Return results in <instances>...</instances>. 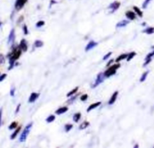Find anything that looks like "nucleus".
<instances>
[{
	"instance_id": "20",
	"label": "nucleus",
	"mask_w": 154,
	"mask_h": 148,
	"mask_svg": "<svg viewBox=\"0 0 154 148\" xmlns=\"http://www.w3.org/2000/svg\"><path fill=\"white\" fill-rule=\"evenodd\" d=\"M133 9H134V11H135V13L137 14L140 17H143V12L140 10L139 8H138V7H136V6H134V7H133Z\"/></svg>"
},
{
	"instance_id": "3",
	"label": "nucleus",
	"mask_w": 154,
	"mask_h": 148,
	"mask_svg": "<svg viewBox=\"0 0 154 148\" xmlns=\"http://www.w3.org/2000/svg\"><path fill=\"white\" fill-rule=\"evenodd\" d=\"M32 124H33L32 122L29 123L26 127H25V129H23L22 134H21L20 137V142H24L26 140L28 135H29V132H30V130H31V128H32Z\"/></svg>"
},
{
	"instance_id": "15",
	"label": "nucleus",
	"mask_w": 154,
	"mask_h": 148,
	"mask_svg": "<svg viewBox=\"0 0 154 148\" xmlns=\"http://www.w3.org/2000/svg\"><path fill=\"white\" fill-rule=\"evenodd\" d=\"M129 23V21L128 20H123L122 21L117 23L116 24V27H126L127 24Z\"/></svg>"
},
{
	"instance_id": "12",
	"label": "nucleus",
	"mask_w": 154,
	"mask_h": 148,
	"mask_svg": "<svg viewBox=\"0 0 154 148\" xmlns=\"http://www.w3.org/2000/svg\"><path fill=\"white\" fill-rule=\"evenodd\" d=\"M14 39H15V32H14V29H12L11 30V32H10L9 36H8V43L9 44L13 43Z\"/></svg>"
},
{
	"instance_id": "27",
	"label": "nucleus",
	"mask_w": 154,
	"mask_h": 148,
	"mask_svg": "<svg viewBox=\"0 0 154 148\" xmlns=\"http://www.w3.org/2000/svg\"><path fill=\"white\" fill-rule=\"evenodd\" d=\"M16 128H17V122H11V125H10L9 127H8V129H9L10 130L14 129H16Z\"/></svg>"
},
{
	"instance_id": "41",
	"label": "nucleus",
	"mask_w": 154,
	"mask_h": 148,
	"mask_svg": "<svg viewBox=\"0 0 154 148\" xmlns=\"http://www.w3.org/2000/svg\"><path fill=\"white\" fill-rule=\"evenodd\" d=\"M1 26H2V22L0 21V27H1Z\"/></svg>"
},
{
	"instance_id": "10",
	"label": "nucleus",
	"mask_w": 154,
	"mask_h": 148,
	"mask_svg": "<svg viewBox=\"0 0 154 148\" xmlns=\"http://www.w3.org/2000/svg\"><path fill=\"white\" fill-rule=\"evenodd\" d=\"M118 94H119L118 91H116V92L114 93V94L112 95V96L111 97V98H110V100H109V102H108V104H109L110 105H113V104L115 102L116 100V98H117Z\"/></svg>"
},
{
	"instance_id": "35",
	"label": "nucleus",
	"mask_w": 154,
	"mask_h": 148,
	"mask_svg": "<svg viewBox=\"0 0 154 148\" xmlns=\"http://www.w3.org/2000/svg\"><path fill=\"white\" fill-rule=\"evenodd\" d=\"M5 63V57L2 54H0V64H2Z\"/></svg>"
},
{
	"instance_id": "34",
	"label": "nucleus",
	"mask_w": 154,
	"mask_h": 148,
	"mask_svg": "<svg viewBox=\"0 0 154 148\" xmlns=\"http://www.w3.org/2000/svg\"><path fill=\"white\" fill-rule=\"evenodd\" d=\"M7 77V74H2L0 76V82H2V81H4L5 79V78Z\"/></svg>"
},
{
	"instance_id": "28",
	"label": "nucleus",
	"mask_w": 154,
	"mask_h": 148,
	"mask_svg": "<svg viewBox=\"0 0 154 148\" xmlns=\"http://www.w3.org/2000/svg\"><path fill=\"white\" fill-rule=\"evenodd\" d=\"M136 55V53L135 52H132V53H130L129 54H128V56H127V58H126V59H127V62H129Z\"/></svg>"
},
{
	"instance_id": "9",
	"label": "nucleus",
	"mask_w": 154,
	"mask_h": 148,
	"mask_svg": "<svg viewBox=\"0 0 154 148\" xmlns=\"http://www.w3.org/2000/svg\"><path fill=\"white\" fill-rule=\"evenodd\" d=\"M97 43L96 42H95V41H90L88 44H87V45L86 46V48H85V51H90V50H92L93 47H95L96 46H97Z\"/></svg>"
},
{
	"instance_id": "32",
	"label": "nucleus",
	"mask_w": 154,
	"mask_h": 148,
	"mask_svg": "<svg viewBox=\"0 0 154 148\" xmlns=\"http://www.w3.org/2000/svg\"><path fill=\"white\" fill-rule=\"evenodd\" d=\"M88 98V95L87 94H84V95H81V97H80V100L81 101H86L87 99Z\"/></svg>"
},
{
	"instance_id": "8",
	"label": "nucleus",
	"mask_w": 154,
	"mask_h": 148,
	"mask_svg": "<svg viewBox=\"0 0 154 148\" xmlns=\"http://www.w3.org/2000/svg\"><path fill=\"white\" fill-rule=\"evenodd\" d=\"M20 48L22 50V51H24L26 52L28 49V44H27V42L25 39H22L20 43V45H19Z\"/></svg>"
},
{
	"instance_id": "29",
	"label": "nucleus",
	"mask_w": 154,
	"mask_h": 148,
	"mask_svg": "<svg viewBox=\"0 0 154 148\" xmlns=\"http://www.w3.org/2000/svg\"><path fill=\"white\" fill-rule=\"evenodd\" d=\"M152 0H145L144 2V3H143V5H142V7H143V8H146L147 6H148V5H149V3L151 2Z\"/></svg>"
},
{
	"instance_id": "31",
	"label": "nucleus",
	"mask_w": 154,
	"mask_h": 148,
	"mask_svg": "<svg viewBox=\"0 0 154 148\" xmlns=\"http://www.w3.org/2000/svg\"><path fill=\"white\" fill-rule=\"evenodd\" d=\"M153 56H154V50L153 52H151V53L147 54V56L146 58H145V60H147V59H152V57H153Z\"/></svg>"
},
{
	"instance_id": "23",
	"label": "nucleus",
	"mask_w": 154,
	"mask_h": 148,
	"mask_svg": "<svg viewBox=\"0 0 154 148\" xmlns=\"http://www.w3.org/2000/svg\"><path fill=\"white\" fill-rule=\"evenodd\" d=\"M148 73H149V71H145V72L141 75V78H140V81H141V82H144V81L146 80V78H147V75H148Z\"/></svg>"
},
{
	"instance_id": "24",
	"label": "nucleus",
	"mask_w": 154,
	"mask_h": 148,
	"mask_svg": "<svg viewBox=\"0 0 154 148\" xmlns=\"http://www.w3.org/2000/svg\"><path fill=\"white\" fill-rule=\"evenodd\" d=\"M43 45H44V43H43V41H41L37 40L35 41V47H42Z\"/></svg>"
},
{
	"instance_id": "21",
	"label": "nucleus",
	"mask_w": 154,
	"mask_h": 148,
	"mask_svg": "<svg viewBox=\"0 0 154 148\" xmlns=\"http://www.w3.org/2000/svg\"><path fill=\"white\" fill-rule=\"evenodd\" d=\"M90 126V122L87 121H84V122H82L80 126V129H84L87 127H88Z\"/></svg>"
},
{
	"instance_id": "30",
	"label": "nucleus",
	"mask_w": 154,
	"mask_h": 148,
	"mask_svg": "<svg viewBox=\"0 0 154 148\" xmlns=\"http://www.w3.org/2000/svg\"><path fill=\"white\" fill-rule=\"evenodd\" d=\"M44 24H45V23H44V20H39V21H38V22L36 23V27L39 28V27H43Z\"/></svg>"
},
{
	"instance_id": "39",
	"label": "nucleus",
	"mask_w": 154,
	"mask_h": 148,
	"mask_svg": "<svg viewBox=\"0 0 154 148\" xmlns=\"http://www.w3.org/2000/svg\"><path fill=\"white\" fill-rule=\"evenodd\" d=\"M14 92H15V88H12L11 90V92H10V95L11 96H14Z\"/></svg>"
},
{
	"instance_id": "5",
	"label": "nucleus",
	"mask_w": 154,
	"mask_h": 148,
	"mask_svg": "<svg viewBox=\"0 0 154 148\" xmlns=\"http://www.w3.org/2000/svg\"><path fill=\"white\" fill-rule=\"evenodd\" d=\"M27 0H17L15 2V8L19 11L20 10L26 3Z\"/></svg>"
},
{
	"instance_id": "37",
	"label": "nucleus",
	"mask_w": 154,
	"mask_h": 148,
	"mask_svg": "<svg viewBox=\"0 0 154 148\" xmlns=\"http://www.w3.org/2000/svg\"><path fill=\"white\" fill-rule=\"evenodd\" d=\"M2 108L0 109V127L2 125Z\"/></svg>"
},
{
	"instance_id": "14",
	"label": "nucleus",
	"mask_w": 154,
	"mask_h": 148,
	"mask_svg": "<svg viewBox=\"0 0 154 148\" xmlns=\"http://www.w3.org/2000/svg\"><path fill=\"white\" fill-rule=\"evenodd\" d=\"M68 110V108H67V107H62V108L57 109V110H56L55 113H56L57 115H61V114H63L65 113Z\"/></svg>"
},
{
	"instance_id": "13",
	"label": "nucleus",
	"mask_w": 154,
	"mask_h": 148,
	"mask_svg": "<svg viewBox=\"0 0 154 148\" xmlns=\"http://www.w3.org/2000/svg\"><path fill=\"white\" fill-rule=\"evenodd\" d=\"M100 105H101V102H98L93 103V104L90 105V106L88 107L87 110V112H90V111H91L92 110H93V109H95V108H98L99 106H100Z\"/></svg>"
},
{
	"instance_id": "25",
	"label": "nucleus",
	"mask_w": 154,
	"mask_h": 148,
	"mask_svg": "<svg viewBox=\"0 0 154 148\" xmlns=\"http://www.w3.org/2000/svg\"><path fill=\"white\" fill-rule=\"evenodd\" d=\"M72 128H73V125L72 124H66L65 126V130L66 132H68Z\"/></svg>"
},
{
	"instance_id": "7",
	"label": "nucleus",
	"mask_w": 154,
	"mask_h": 148,
	"mask_svg": "<svg viewBox=\"0 0 154 148\" xmlns=\"http://www.w3.org/2000/svg\"><path fill=\"white\" fill-rule=\"evenodd\" d=\"M40 95V93H32L30 96H29V103H33L35 102V100L38 98Z\"/></svg>"
},
{
	"instance_id": "4",
	"label": "nucleus",
	"mask_w": 154,
	"mask_h": 148,
	"mask_svg": "<svg viewBox=\"0 0 154 148\" xmlns=\"http://www.w3.org/2000/svg\"><path fill=\"white\" fill-rule=\"evenodd\" d=\"M104 73H99L98 75H97V78H96V81H95V83H93V85H92V88H94V87H97V86H99V84H100V83H102L104 80Z\"/></svg>"
},
{
	"instance_id": "2",
	"label": "nucleus",
	"mask_w": 154,
	"mask_h": 148,
	"mask_svg": "<svg viewBox=\"0 0 154 148\" xmlns=\"http://www.w3.org/2000/svg\"><path fill=\"white\" fill-rule=\"evenodd\" d=\"M120 67V64H119L118 63L114 65V66H111V67H109L104 72V77L105 78H110L111 76L114 75L116 74V70Z\"/></svg>"
},
{
	"instance_id": "6",
	"label": "nucleus",
	"mask_w": 154,
	"mask_h": 148,
	"mask_svg": "<svg viewBox=\"0 0 154 148\" xmlns=\"http://www.w3.org/2000/svg\"><path fill=\"white\" fill-rule=\"evenodd\" d=\"M120 2H114L113 3H111L109 5L108 8L111 9V12H114V11H116L120 8Z\"/></svg>"
},
{
	"instance_id": "38",
	"label": "nucleus",
	"mask_w": 154,
	"mask_h": 148,
	"mask_svg": "<svg viewBox=\"0 0 154 148\" xmlns=\"http://www.w3.org/2000/svg\"><path fill=\"white\" fill-rule=\"evenodd\" d=\"M114 60L113 59H111V60H110V61H109V62H108V63H107L106 66H107V67H109V66H111V64H112V63H114Z\"/></svg>"
},
{
	"instance_id": "26",
	"label": "nucleus",
	"mask_w": 154,
	"mask_h": 148,
	"mask_svg": "<svg viewBox=\"0 0 154 148\" xmlns=\"http://www.w3.org/2000/svg\"><path fill=\"white\" fill-rule=\"evenodd\" d=\"M55 118H56V117L54 115H50L46 119V121H47V122H53L55 120Z\"/></svg>"
},
{
	"instance_id": "17",
	"label": "nucleus",
	"mask_w": 154,
	"mask_h": 148,
	"mask_svg": "<svg viewBox=\"0 0 154 148\" xmlns=\"http://www.w3.org/2000/svg\"><path fill=\"white\" fill-rule=\"evenodd\" d=\"M143 32L147 33V34H148V35L153 34L154 33V27H148V28H147L146 29H144V30L143 31Z\"/></svg>"
},
{
	"instance_id": "36",
	"label": "nucleus",
	"mask_w": 154,
	"mask_h": 148,
	"mask_svg": "<svg viewBox=\"0 0 154 148\" xmlns=\"http://www.w3.org/2000/svg\"><path fill=\"white\" fill-rule=\"evenodd\" d=\"M23 32L25 35H28L29 34V30H28V28L26 27V25L23 26Z\"/></svg>"
},
{
	"instance_id": "19",
	"label": "nucleus",
	"mask_w": 154,
	"mask_h": 148,
	"mask_svg": "<svg viewBox=\"0 0 154 148\" xmlns=\"http://www.w3.org/2000/svg\"><path fill=\"white\" fill-rule=\"evenodd\" d=\"M80 117H81V114L80 113H76L73 116V120H74V122H77L80 120Z\"/></svg>"
},
{
	"instance_id": "1",
	"label": "nucleus",
	"mask_w": 154,
	"mask_h": 148,
	"mask_svg": "<svg viewBox=\"0 0 154 148\" xmlns=\"http://www.w3.org/2000/svg\"><path fill=\"white\" fill-rule=\"evenodd\" d=\"M22 50L20 48V47H15L13 48L11 53L8 55V57L9 59V63H10V67L8 68V70H11L14 66V63L17 59H18L21 55Z\"/></svg>"
},
{
	"instance_id": "22",
	"label": "nucleus",
	"mask_w": 154,
	"mask_h": 148,
	"mask_svg": "<svg viewBox=\"0 0 154 148\" xmlns=\"http://www.w3.org/2000/svg\"><path fill=\"white\" fill-rule=\"evenodd\" d=\"M77 90H78V87H75V89H73L72 90H71V91H70V92H69V93L67 94V97H68V98H69V97H71L72 95H73L75 94V93H76Z\"/></svg>"
},
{
	"instance_id": "40",
	"label": "nucleus",
	"mask_w": 154,
	"mask_h": 148,
	"mask_svg": "<svg viewBox=\"0 0 154 148\" xmlns=\"http://www.w3.org/2000/svg\"><path fill=\"white\" fill-rule=\"evenodd\" d=\"M20 106H21V105H20V104H19V105H17V109H16V110H15V114H17V113L19 112Z\"/></svg>"
},
{
	"instance_id": "18",
	"label": "nucleus",
	"mask_w": 154,
	"mask_h": 148,
	"mask_svg": "<svg viewBox=\"0 0 154 148\" xmlns=\"http://www.w3.org/2000/svg\"><path fill=\"white\" fill-rule=\"evenodd\" d=\"M20 129H21V127L20 126H17V129L14 131V132L12 135H11V140H14L16 137H17V134L20 132Z\"/></svg>"
},
{
	"instance_id": "33",
	"label": "nucleus",
	"mask_w": 154,
	"mask_h": 148,
	"mask_svg": "<svg viewBox=\"0 0 154 148\" xmlns=\"http://www.w3.org/2000/svg\"><path fill=\"white\" fill-rule=\"evenodd\" d=\"M111 54H112V52H109L108 54H107L104 56V57H103V59H104V60H107V59L111 56Z\"/></svg>"
},
{
	"instance_id": "11",
	"label": "nucleus",
	"mask_w": 154,
	"mask_h": 148,
	"mask_svg": "<svg viewBox=\"0 0 154 148\" xmlns=\"http://www.w3.org/2000/svg\"><path fill=\"white\" fill-rule=\"evenodd\" d=\"M126 17L128 18V20H133L135 19V17H136V14H135V13H134L133 11H128L126 12Z\"/></svg>"
},
{
	"instance_id": "16",
	"label": "nucleus",
	"mask_w": 154,
	"mask_h": 148,
	"mask_svg": "<svg viewBox=\"0 0 154 148\" xmlns=\"http://www.w3.org/2000/svg\"><path fill=\"white\" fill-rule=\"evenodd\" d=\"M127 56H128V54H121V55H120L116 59V63H119V62H120V61H122V60H123V59H126L127 58Z\"/></svg>"
}]
</instances>
